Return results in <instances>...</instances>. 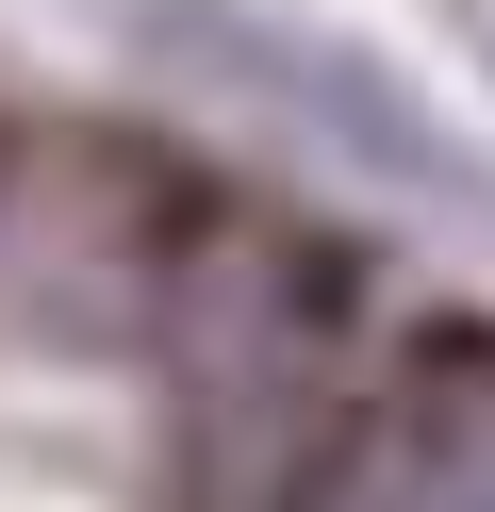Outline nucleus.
I'll list each match as a JSON object with an SVG mask.
<instances>
[{"label": "nucleus", "instance_id": "nucleus-1", "mask_svg": "<svg viewBox=\"0 0 495 512\" xmlns=\"http://www.w3.org/2000/svg\"><path fill=\"white\" fill-rule=\"evenodd\" d=\"M116 34L149 50V67H182L198 100H231V116H264V133H297L330 182H380V199L462 215V232L495 215L479 133H446V116H429V83L396 67V50L330 34V17H281V0H116Z\"/></svg>", "mask_w": 495, "mask_h": 512}, {"label": "nucleus", "instance_id": "nucleus-2", "mask_svg": "<svg viewBox=\"0 0 495 512\" xmlns=\"http://www.w3.org/2000/svg\"><path fill=\"white\" fill-rule=\"evenodd\" d=\"M297 512H495V347L462 331V347H429V364H396L380 397L314 446Z\"/></svg>", "mask_w": 495, "mask_h": 512}]
</instances>
